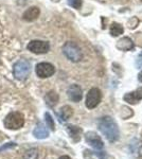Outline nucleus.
Here are the masks:
<instances>
[{
  "label": "nucleus",
  "instance_id": "10",
  "mask_svg": "<svg viewBox=\"0 0 142 159\" xmlns=\"http://www.w3.org/2000/svg\"><path fill=\"white\" fill-rule=\"evenodd\" d=\"M142 100V87L136 89L135 91L128 92L124 96V101L128 104H137Z\"/></svg>",
  "mask_w": 142,
  "mask_h": 159
},
{
  "label": "nucleus",
  "instance_id": "18",
  "mask_svg": "<svg viewBox=\"0 0 142 159\" xmlns=\"http://www.w3.org/2000/svg\"><path fill=\"white\" fill-rule=\"evenodd\" d=\"M68 4L74 9H80L82 6V0H68Z\"/></svg>",
  "mask_w": 142,
  "mask_h": 159
},
{
  "label": "nucleus",
  "instance_id": "20",
  "mask_svg": "<svg viewBox=\"0 0 142 159\" xmlns=\"http://www.w3.org/2000/svg\"><path fill=\"white\" fill-rule=\"evenodd\" d=\"M14 147H16V143H14V142H11V143H7V145H4V147H2V148H0V151H3V150H6V148H14Z\"/></svg>",
  "mask_w": 142,
  "mask_h": 159
},
{
  "label": "nucleus",
  "instance_id": "3",
  "mask_svg": "<svg viewBox=\"0 0 142 159\" xmlns=\"http://www.w3.org/2000/svg\"><path fill=\"white\" fill-rule=\"evenodd\" d=\"M63 52L66 55V57L73 63H77L83 58V52L76 43H66L63 47Z\"/></svg>",
  "mask_w": 142,
  "mask_h": 159
},
{
  "label": "nucleus",
  "instance_id": "14",
  "mask_svg": "<svg viewBox=\"0 0 142 159\" xmlns=\"http://www.w3.org/2000/svg\"><path fill=\"white\" fill-rule=\"evenodd\" d=\"M45 101L48 106L53 107L58 102V94L55 91H49L45 97Z\"/></svg>",
  "mask_w": 142,
  "mask_h": 159
},
{
  "label": "nucleus",
  "instance_id": "19",
  "mask_svg": "<svg viewBox=\"0 0 142 159\" xmlns=\"http://www.w3.org/2000/svg\"><path fill=\"white\" fill-rule=\"evenodd\" d=\"M135 64H136V67L137 68H141L142 67V52L138 56H137Z\"/></svg>",
  "mask_w": 142,
  "mask_h": 159
},
{
  "label": "nucleus",
  "instance_id": "2",
  "mask_svg": "<svg viewBox=\"0 0 142 159\" xmlns=\"http://www.w3.org/2000/svg\"><path fill=\"white\" fill-rule=\"evenodd\" d=\"M24 124H25L24 115L18 111L10 112L6 117V119H4V126L7 129H13V130L19 129L24 126Z\"/></svg>",
  "mask_w": 142,
  "mask_h": 159
},
{
  "label": "nucleus",
  "instance_id": "12",
  "mask_svg": "<svg viewBox=\"0 0 142 159\" xmlns=\"http://www.w3.org/2000/svg\"><path fill=\"white\" fill-rule=\"evenodd\" d=\"M33 135L35 136L37 139H46L49 136V130L42 122L37 123L36 127L33 130Z\"/></svg>",
  "mask_w": 142,
  "mask_h": 159
},
{
  "label": "nucleus",
  "instance_id": "9",
  "mask_svg": "<svg viewBox=\"0 0 142 159\" xmlns=\"http://www.w3.org/2000/svg\"><path fill=\"white\" fill-rule=\"evenodd\" d=\"M67 96L68 98L71 100L72 102H80L83 98V92H82V89L81 87L76 84H73V85L69 86L68 90H67Z\"/></svg>",
  "mask_w": 142,
  "mask_h": 159
},
{
  "label": "nucleus",
  "instance_id": "21",
  "mask_svg": "<svg viewBox=\"0 0 142 159\" xmlns=\"http://www.w3.org/2000/svg\"><path fill=\"white\" fill-rule=\"evenodd\" d=\"M138 80H139V82H141L142 83V71L140 73H139V75H138Z\"/></svg>",
  "mask_w": 142,
  "mask_h": 159
},
{
  "label": "nucleus",
  "instance_id": "22",
  "mask_svg": "<svg viewBox=\"0 0 142 159\" xmlns=\"http://www.w3.org/2000/svg\"><path fill=\"white\" fill-rule=\"evenodd\" d=\"M58 159H71L69 156H62V157H59Z\"/></svg>",
  "mask_w": 142,
  "mask_h": 159
},
{
  "label": "nucleus",
  "instance_id": "8",
  "mask_svg": "<svg viewBox=\"0 0 142 159\" xmlns=\"http://www.w3.org/2000/svg\"><path fill=\"white\" fill-rule=\"evenodd\" d=\"M85 140L88 143L90 147H92L95 150H101L104 147V143H103L102 139L97 133L94 132H88L85 135Z\"/></svg>",
  "mask_w": 142,
  "mask_h": 159
},
{
  "label": "nucleus",
  "instance_id": "5",
  "mask_svg": "<svg viewBox=\"0 0 142 159\" xmlns=\"http://www.w3.org/2000/svg\"><path fill=\"white\" fill-rule=\"evenodd\" d=\"M101 99H102V93H101L100 89L94 87V88L90 89L88 93H87L85 105L88 109H94L100 104Z\"/></svg>",
  "mask_w": 142,
  "mask_h": 159
},
{
  "label": "nucleus",
  "instance_id": "4",
  "mask_svg": "<svg viewBox=\"0 0 142 159\" xmlns=\"http://www.w3.org/2000/svg\"><path fill=\"white\" fill-rule=\"evenodd\" d=\"M31 72V64L27 60H20L14 65L13 73L15 79L17 80H25L29 76Z\"/></svg>",
  "mask_w": 142,
  "mask_h": 159
},
{
  "label": "nucleus",
  "instance_id": "15",
  "mask_svg": "<svg viewBox=\"0 0 142 159\" xmlns=\"http://www.w3.org/2000/svg\"><path fill=\"white\" fill-rule=\"evenodd\" d=\"M72 114H73V111H72V108L70 106H68V105H66V106H63L61 108V110H59V114L58 116L59 118H61L63 121H67V120L69 119Z\"/></svg>",
  "mask_w": 142,
  "mask_h": 159
},
{
  "label": "nucleus",
  "instance_id": "13",
  "mask_svg": "<svg viewBox=\"0 0 142 159\" xmlns=\"http://www.w3.org/2000/svg\"><path fill=\"white\" fill-rule=\"evenodd\" d=\"M67 132L69 133L70 137L73 139L74 142H77L81 139V134H82V129L77 126H74V125H68L67 126Z\"/></svg>",
  "mask_w": 142,
  "mask_h": 159
},
{
  "label": "nucleus",
  "instance_id": "16",
  "mask_svg": "<svg viewBox=\"0 0 142 159\" xmlns=\"http://www.w3.org/2000/svg\"><path fill=\"white\" fill-rule=\"evenodd\" d=\"M123 33V28L121 25L117 24V22H113V24L110 25V34L112 36H119L120 34Z\"/></svg>",
  "mask_w": 142,
  "mask_h": 159
},
{
  "label": "nucleus",
  "instance_id": "1",
  "mask_svg": "<svg viewBox=\"0 0 142 159\" xmlns=\"http://www.w3.org/2000/svg\"><path fill=\"white\" fill-rule=\"evenodd\" d=\"M99 129L109 142H116L120 137L118 124L110 117H103L99 121Z\"/></svg>",
  "mask_w": 142,
  "mask_h": 159
},
{
  "label": "nucleus",
  "instance_id": "7",
  "mask_svg": "<svg viewBox=\"0 0 142 159\" xmlns=\"http://www.w3.org/2000/svg\"><path fill=\"white\" fill-rule=\"evenodd\" d=\"M35 72L37 74L38 78L40 79H47L52 76L55 73V68L52 64L50 63H39L36 65L35 67Z\"/></svg>",
  "mask_w": 142,
  "mask_h": 159
},
{
  "label": "nucleus",
  "instance_id": "6",
  "mask_svg": "<svg viewBox=\"0 0 142 159\" xmlns=\"http://www.w3.org/2000/svg\"><path fill=\"white\" fill-rule=\"evenodd\" d=\"M28 50L35 54H46L50 50V43L44 40H32L28 43Z\"/></svg>",
  "mask_w": 142,
  "mask_h": 159
},
{
  "label": "nucleus",
  "instance_id": "11",
  "mask_svg": "<svg viewBox=\"0 0 142 159\" xmlns=\"http://www.w3.org/2000/svg\"><path fill=\"white\" fill-rule=\"evenodd\" d=\"M39 14H40V11L37 7H31L22 14V19L29 22L34 21V20L38 18Z\"/></svg>",
  "mask_w": 142,
  "mask_h": 159
},
{
  "label": "nucleus",
  "instance_id": "17",
  "mask_svg": "<svg viewBox=\"0 0 142 159\" xmlns=\"http://www.w3.org/2000/svg\"><path fill=\"white\" fill-rule=\"evenodd\" d=\"M45 120H46V123L51 129L54 130L55 129V124H54V121H53V118L51 117V115L49 112H46L45 114Z\"/></svg>",
  "mask_w": 142,
  "mask_h": 159
}]
</instances>
